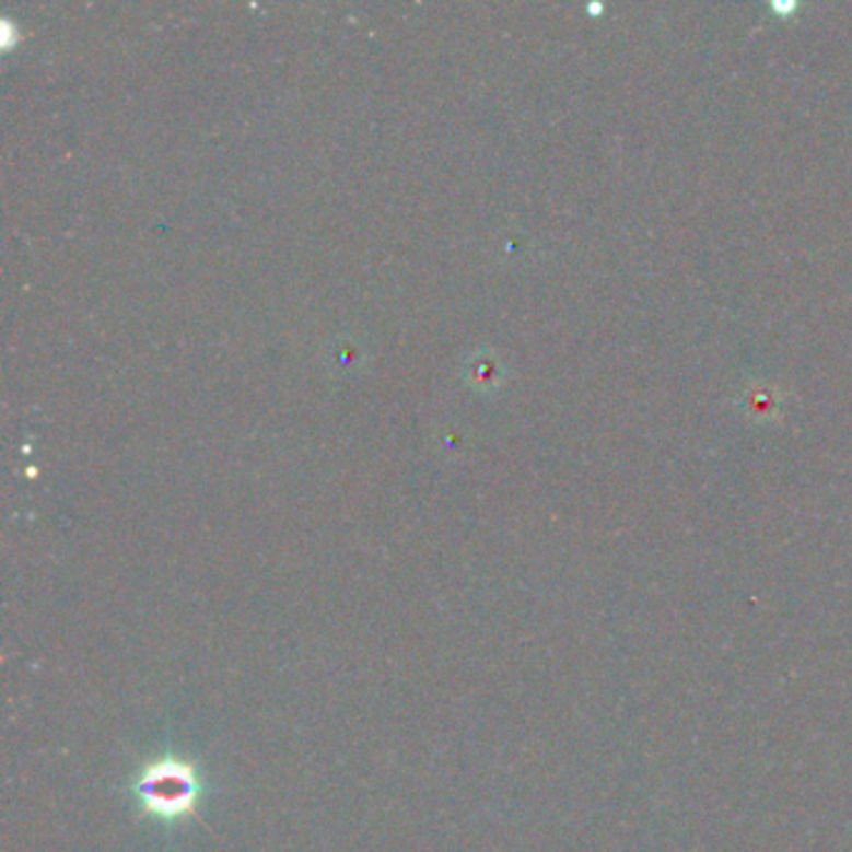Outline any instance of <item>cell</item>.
<instances>
[{"label":"cell","instance_id":"obj_1","mask_svg":"<svg viewBox=\"0 0 852 852\" xmlns=\"http://www.w3.org/2000/svg\"><path fill=\"white\" fill-rule=\"evenodd\" d=\"M203 778L186 760L163 758L153 760L133 780V797L138 807L155 820L175 822L196 815L203 797Z\"/></svg>","mask_w":852,"mask_h":852}]
</instances>
